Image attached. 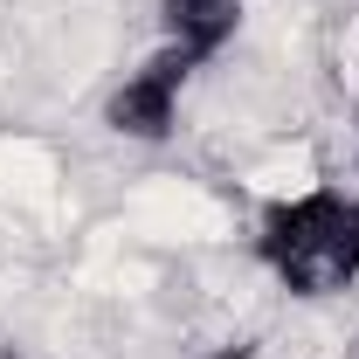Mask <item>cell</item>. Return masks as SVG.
I'll use <instances>...</instances> for the list:
<instances>
[{
    "label": "cell",
    "instance_id": "6da1fadb",
    "mask_svg": "<svg viewBox=\"0 0 359 359\" xmlns=\"http://www.w3.org/2000/svg\"><path fill=\"white\" fill-rule=\"evenodd\" d=\"M249 256L276 290H290L304 304L359 290V187L304 180L290 194H269L256 208Z\"/></svg>",
    "mask_w": 359,
    "mask_h": 359
},
{
    "label": "cell",
    "instance_id": "7a4b0ae2",
    "mask_svg": "<svg viewBox=\"0 0 359 359\" xmlns=\"http://www.w3.org/2000/svg\"><path fill=\"white\" fill-rule=\"evenodd\" d=\"M201 76V62L173 42H152V55L125 69L118 83L104 90V132L125 138V145H166L180 132V111H187V90Z\"/></svg>",
    "mask_w": 359,
    "mask_h": 359
},
{
    "label": "cell",
    "instance_id": "3957f363",
    "mask_svg": "<svg viewBox=\"0 0 359 359\" xmlns=\"http://www.w3.org/2000/svg\"><path fill=\"white\" fill-rule=\"evenodd\" d=\"M242 7L249 0H159V42L187 48L201 69L222 62L242 35Z\"/></svg>",
    "mask_w": 359,
    "mask_h": 359
}]
</instances>
